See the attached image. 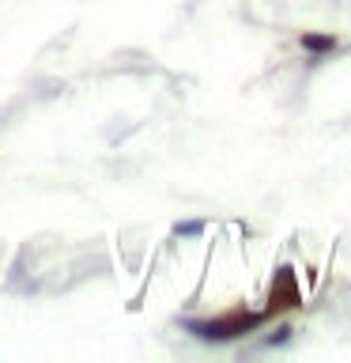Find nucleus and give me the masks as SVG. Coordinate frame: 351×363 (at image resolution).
I'll use <instances>...</instances> for the list:
<instances>
[{
    "instance_id": "nucleus-1",
    "label": "nucleus",
    "mask_w": 351,
    "mask_h": 363,
    "mask_svg": "<svg viewBox=\"0 0 351 363\" xmlns=\"http://www.w3.org/2000/svg\"><path fill=\"white\" fill-rule=\"evenodd\" d=\"M249 325H257V318H226V322H185V329H192L197 337L204 340H226V337H234V333H242V329Z\"/></svg>"
},
{
    "instance_id": "nucleus-2",
    "label": "nucleus",
    "mask_w": 351,
    "mask_h": 363,
    "mask_svg": "<svg viewBox=\"0 0 351 363\" xmlns=\"http://www.w3.org/2000/svg\"><path fill=\"white\" fill-rule=\"evenodd\" d=\"M302 50H310V53H333L336 50V38L333 34H302Z\"/></svg>"
},
{
    "instance_id": "nucleus-3",
    "label": "nucleus",
    "mask_w": 351,
    "mask_h": 363,
    "mask_svg": "<svg viewBox=\"0 0 351 363\" xmlns=\"http://www.w3.org/2000/svg\"><path fill=\"white\" fill-rule=\"evenodd\" d=\"M174 235H178V238H200V235H204V220H185V223H174Z\"/></svg>"
},
{
    "instance_id": "nucleus-4",
    "label": "nucleus",
    "mask_w": 351,
    "mask_h": 363,
    "mask_svg": "<svg viewBox=\"0 0 351 363\" xmlns=\"http://www.w3.org/2000/svg\"><path fill=\"white\" fill-rule=\"evenodd\" d=\"M287 340H291V329H287V325H280V329H276V337H268L265 345H268V348H280V345H287Z\"/></svg>"
}]
</instances>
